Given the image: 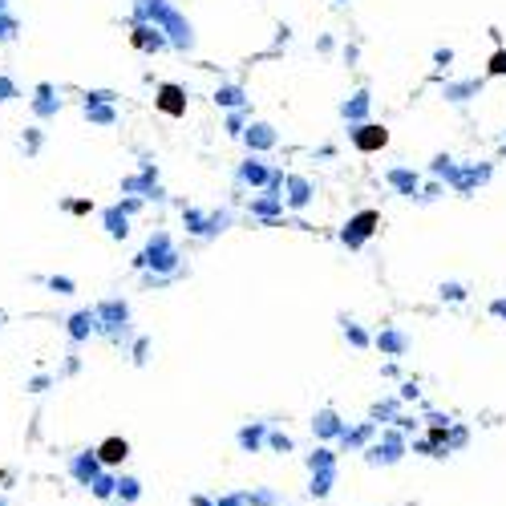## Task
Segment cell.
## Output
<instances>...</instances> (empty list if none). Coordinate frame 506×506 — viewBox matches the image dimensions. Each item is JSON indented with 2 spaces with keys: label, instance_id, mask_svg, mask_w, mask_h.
<instances>
[{
  "label": "cell",
  "instance_id": "cell-1",
  "mask_svg": "<svg viewBox=\"0 0 506 506\" xmlns=\"http://www.w3.org/2000/svg\"><path fill=\"white\" fill-rule=\"evenodd\" d=\"M126 454H130V446H126L122 437H106V441L97 446V462H101V466H122Z\"/></svg>",
  "mask_w": 506,
  "mask_h": 506
},
{
  "label": "cell",
  "instance_id": "cell-2",
  "mask_svg": "<svg viewBox=\"0 0 506 506\" xmlns=\"http://www.w3.org/2000/svg\"><path fill=\"white\" fill-rule=\"evenodd\" d=\"M357 146H361V150H377V146H385V130L368 126L365 134H357Z\"/></svg>",
  "mask_w": 506,
  "mask_h": 506
},
{
  "label": "cell",
  "instance_id": "cell-3",
  "mask_svg": "<svg viewBox=\"0 0 506 506\" xmlns=\"http://www.w3.org/2000/svg\"><path fill=\"white\" fill-rule=\"evenodd\" d=\"M73 474L81 478V482H93V474H97V458H81L73 466Z\"/></svg>",
  "mask_w": 506,
  "mask_h": 506
},
{
  "label": "cell",
  "instance_id": "cell-4",
  "mask_svg": "<svg viewBox=\"0 0 506 506\" xmlns=\"http://www.w3.org/2000/svg\"><path fill=\"white\" fill-rule=\"evenodd\" d=\"M162 110H166V114H179V110H183V101H179V90H170V85L162 90Z\"/></svg>",
  "mask_w": 506,
  "mask_h": 506
},
{
  "label": "cell",
  "instance_id": "cell-5",
  "mask_svg": "<svg viewBox=\"0 0 506 506\" xmlns=\"http://www.w3.org/2000/svg\"><path fill=\"white\" fill-rule=\"evenodd\" d=\"M490 73H506V53H494V61H490Z\"/></svg>",
  "mask_w": 506,
  "mask_h": 506
},
{
  "label": "cell",
  "instance_id": "cell-6",
  "mask_svg": "<svg viewBox=\"0 0 506 506\" xmlns=\"http://www.w3.org/2000/svg\"><path fill=\"white\" fill-rule=\"evenodd\" d=\"M93 490H97V494H101V498H106V494H110V490H114V482H110V478H101V482H93Z\"/></svg>",
  "mask_w": 506,
  "mask_h": 506
},
{
  "label": "cell",
  "instance_id": "cell-7",
  "mask_svg": "<svg viewBox=\"0 0 506 506\" xmlns=\"http://www.w3.org/2000/svg\"><path fill=\"white\" fill-rule=\"evenodd\" d=\"M0 506H8V503H4V498H0Z\"/></svg>",
  "mask_w": 506,
  "mask_h": 506
}]
</instances>
